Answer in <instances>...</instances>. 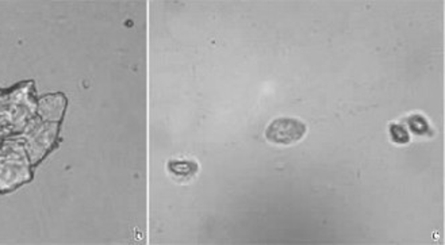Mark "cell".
Instances as JSON below:
<instances>
[{"mask_svg": "<svg viewBox=\"0 0 445 245\" xmlns=\"http://www.w3.org/2000/svg\"><path fill=\"white\" fill-rule=\"evenodd\" d=\"M306 134V125L295 118L275 119L265 130V137L269 142L279 145H291Z\"/></svg>", "mask_w": 445, "mask_h": 245, "instance_id": "cell-1", "label": "cell"}, {"mask_svg": "<svg viewBox=\"0 0 445 245\" xmlns=\"http://www.w3.org/2000/svg\"><path fill=\"white\" fill-rule=\"evenodd\" d=\"M409 126L415 134H426L430 133V127L427 125L426 119L421 115H413L409 118Z\"/></svg>", "mask_w": 445, "mask_h": 245, "instance_id": "cell-2", "label": "cell"}, {"mask_svg": "<svg viewBox=\"0 0 445 245\" xmlns=\"http://www.w3.org/2000/svg\"><path fill=\"white\" fill-rule=\"evenodd\" d=\"M390 133L391 138L396 144H407L410 141V137L407 134V132L404 130L403 126H400L398 123H392L390 125Z\"/></svg>", "mask_w": 445, "mask_h": 245, "instance_id": "cell-3", "label": "cell"}]
</instances>
